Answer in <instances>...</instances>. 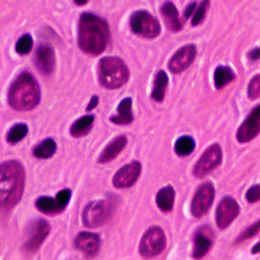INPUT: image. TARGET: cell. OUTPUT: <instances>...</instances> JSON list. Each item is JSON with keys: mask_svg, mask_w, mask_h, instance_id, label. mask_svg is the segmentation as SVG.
Segmentation results:
<instances>
[{"mask_svg": "<svg viewBox=\"0 0 260 260\" xmlns=\"http://www.w3.org/2000/svg\"><path fill=\"white\" fill-rule=\"evenodd\" d=\"M131 105L132 100L130 98H125L123 101H121L117 108V115L112 116L111 121L119 125H126L131 123L133 121Z\"/></svg>", "mask_w": 260, "mask_h": 260, "instance_id": "cell-20", "label": "cell"}, {"mask_svg": "<svg viewBox=\"0 0 260 260\" xmlns=\"http://www.w3.org/2000/svg\"><path fill=\"white\" fill-rule=\"evenodd\" d=\"M221 161V148L218 144L210 145L200 156L193 169L197 178H202L215 169Z\"/></svg>", "mask_w": 260, "mask_h": 260, "instance_id": "cell-8", "label": "cell"}, {"mask_svg": "<svg viewBox=\"0 0 260 260\" xmlns=\"http://www.w3.org/2000/svg\"><path fill=\"white\" fill-rule=\"evenodd\" d=\"M214 197V188L211 183H204L198 187L196 190L192 203H191V212L195 217H200L205 214Z\"/></svg>", "mask_w": 260, "mask_h": 260, "instance_id": "cell-10", "label": "cell"}, {"mask_svg": "<svg viewBox=\"0 0 260 260\" xmlns=\"http://www.w3.org/2000/svg\"><path fill=\"white\" fill-rule=\"evenodd\" d=\"M56 151V143L52 138H48L38 144L34 149V154L40 158H48Z\"/></svg>", "mask_w": 260, "mask_h": 260, "instance_id": "cell-26", "label": "cell"}, {"mask_svg": "<svg viewBox=\"0 0 260 260\" xmlns=\"http://www.w3.org/2000/svg\"><path fill=\"white\" fill-rule=\"evenodd\" d=\"M112 202L96 200L88 203L82 213L83 223L88 228H96L105 223L112 213Z\"/></svg>", "mask_w": 260, "mask_h": 260, "instance_id": "cell-5", "label": "cell"}, {"mask_svg": "<svg viewBox=\"0 0 260 260\" xmlns=\"http://www.w3.org/2000/svg\"><path fill=\"white\" fill-rule=\"evenodd\" d=\"M195 148V141L191 136H182L175 143V151L180 156L189 155Z\"/></svg>", "mask_w": 260, "mask_h": 260, "instance_id": "cell-25", "label": "cell"}, {"mask_svg": "<svg viewBox=\"0 0 260 260\" xmlns=\"http://www.w3.org/2000/svg\"><path fill=\"white\" fill-rule=\"evenodd\" d=\"M166 247V236L159 226L149 228L143 235L139 252L144 257H153L158 255Z\"/></svg>", "mask_w": 260, "mask_h": 260, "instance_id": "cell-7", "label": "cell"}, {"mask_svg": "<svg viewBox=\"0 0 260 260\" xmlns=\"http://www.w3.org/2000/svg\"><path fill=\"white\" fill-rule=\"evenodd\" d=\"M126 144H127V138L125 135L117 136L103 150V152L99 157V162L106 164L114 159L124 149Z\"/></svg>", "mask_w": 260, "mask_h": 260, "instance_id": "cell-18", "label": "cell"}, {"mask_svg": "<svg viewBox=\"0 0 260 260\" xmlns=\"http://www.w3.org/2000/svg\"><path fill=\"white\" fill-rule=\"evenodd\" d=\"M35 61L38 69L44 74H50L55 68L54 50L49 45H41L35 55Z\"/></svg>", "mask_w": 260, "mask_h": 260, "instance_id": "cell-16", "label": "cell"}, {"mask_svg": "<svg viewBox=\"0 0 260 260\" xmlns=\"http://www.w3.org/2000/svg\"><path fill=\"white\" fill-rule=\"evenodd\" d=\"M168 75L165 71L159 70L154 78V82H153V88L151 91V98L156 101V102H160L164 100L165 98V92H166V88L168 86Z\"/></svg>", "mask_w": 260, "mask_h": 260, "instance_id": "cell-22", "label": "cell"}, {"mask_svg": "<svg viewBox=\"0 0 260 260\" xmlns=\"http://www.w3.org/2000/svg\"><path fill=\"white\" fill-rule=\"evenodd\" d=\"M24 186V170L16 160L0 165V209L13 207L20 199Z\"/></svg>", "mask_w": 260, "mask_h": 260, "instance_id": "cell-2", "label": "cell"}, {"mask_svg": "<svg viewBox=\"0 0 260 260\" xmlns=\"http://www.w3.org/2000/svg\"><path fill=\"white\" fill-rule=\"evenodd\" d=\"M252 252H253V253H258V252H259V243H257V244L255 245V247L252 249Z\"/></svg>", "mask_w": 260, "mask_h": 260, "instance_id": "cell-39", "label": "cell"}, {"mask_svg": "<svg viewBox=\"0 0 260 260\" xmlns=\"http://www.w3.org/2000/svg\"><path fill=\"white\" fill-rule=\"evenodd\" d=\"M211 232L207 226L199 228L194 235V246L192 256L196 259L202 258L207 254L211 247Z\"/></svg>", "mask_w": 260, "mask_h": 260, "instance_id": "cell-17", "label": "cell"}, {"mask_svg": "<svg viewBox=\"0 0 260 260\" xmlns=\"http://www.w3.org/2000/svg\"><path fill=\"white\" fill-rule=\"evenodd\" d=\"M130 26L134 34L149 39L155 38L160 31V25L157 19L143 10L136 11L132 14Z\"/></svg>", "mask_w": 260, "mask_h": 260, "instance_id": "cell-6", "label": "cell"}, {"mask_svg": "<svg viewBox=\"0 0 260 260\" xmlns=\"http://www.w3.org/2000/svg\"><path fill=\"white\" fill-rule=\"evenodd\" d=\"M88 0H74V2L77 4V5H83L87 2Z\"/></svg>", "mask_w": 260, "mask_h": 260, "instance_id": "cell-38", "label": "cell"}, {"mask_svg": "<svg viewBox=\"0 0 260 260\" xmlns=\"http://www.w3.org/2000/svg\"><path fill=\"white\" fill-rule=\"evenodd\" d=\"M141 166L139 161H132L122 167L114 176L113 184L116 188H128L132 186L139 178Z\"/></svg>", "mask_w": 260, "mask_h": 260, "instance_id": "cell-13", "label": "cell"}, {"mask_svg": "<svg viewBox=\"0 0 260 260\" xmlns=\"http://www.w3.org/2000/svg\"><path fill=\"white\" fill-rule=\"evenodd\" d=\"M27 126L25 124H16L14 125L7 134V140L10 143H16L20 141L27 134Z\"/></svg>", "mask_w": 260, "mask_h": 260, "instance_id": "cell-28", "label": "cell"}, {"mask_svg": "<svg viewBox=\"0 0 260 260\" xmlns=\"http://www.w3.org/2000/svg\"><path fill=\"white\" fill-rule=\"evenodd\" d=\"M160 12L169 29L173 31H178L183 27V23L179 17L178 10L172 2H165L160 8Z\"/></svg>", "mask_w": 260, "mask_h": 260, "instance_id": "cell-19", "label": "cell"}, {"mask_svg": "<svg viewBox=\"0 0 260 260\" xmlns=\"http://www.w3.org/2000/svg\"><path fill=\"white\" fill-rule=\"evenodd\" d=\"M259 232V220H257L254 224L250 225L249 228H247L238 238V242H241V241H244V240H247L249 238H252L254 237L257 233Z\"/></svg>", "mask_w": 260, "mask_h": 260, "instance_id": "cell-33", "label": "cell"}, {"mask_svg": "<svg viewBox=\"0 0 260 260\" xmlns=\"http://www.w3.org/2000/svg\"><path fill=\"white\" fill-rule=\"evenodd\" d=\"M196 56L194 45H187L179 49L169 61V69L173 73H180L191 65Z\"/></svg>", "mask_w": 260, "mask_h": 260, "instance_id": "cell-14", "label": "cell"}, {"mask_svg": "<svg viewBox=\"0 0 260 260\" xmlns=\"http://www.w3.org/2000/svg\"><path fill=\"white\" fill-rule=\"evenodd\" d=\"M260 131V107L256 106L255 109L249 114L243 124L240 126L237 138L240 142H248L258 135Z\"/></svg>", "mask_w": 260, "mask_h": 260, "instance_id": "cell-12", "label": "cell"}, {"mask_svg": "<svg viewBox=\"0 0 260 260\" xmlns=\"http://www.w3.org/2000/svg\"><path fill=\"white\" fill-rule=\"evenodd\" d=\"M208 7H209V0H202L198 8L196 9V11L193 12L192 25H197L203 20Z\"/></svg>", "mask_w": 260, "mask_h": 260, "instance_id": "cell-30", "label": "cell"}, {"mask_svg": "<svg viewBox=\"0 0 260 260\" xmlns=\"http://www.w3.org/2000/svg\"><path fill=\"white\" fill-rule=\"evenodd\" d=\"M240 212V207L237 201L232 197L221 199L216 209V223L218 228L225 229L237 217Z\"/></svg>", "mask_w": 260, "mask_h": 260, "instance_id": "cell-11", "label": "cell"}, {"mask_svg": "<svg viewBox=\"0 0 260 260\" xmlns=\"http://www.w3.org/2000/svg\"><path fill=\"white\" fill-rule=\"evenodd\" d=\"M50 233V224L43 218L30 222L27 229V240L24 243V250L29 253L36 252Z\"/></svg>", "mask_w": 260, "mask_h": 260, "instance_id": "cell-9", "label": "cell"}, {"mask_svg": "<svg viewBox=\"0 0 260 260\" xmlns=\"http://www.w3.org/2000/svg\"><path fill=\"white\" fill-rule=\"evenodd\" d=\"M98 103H99V98H98L96 95H93V96L91 98V101L89 102L87 108H86V111H90V110H92L93 108H95V106H98Z\"/></svg>", "mask_w": 260, "mask_h": 260, "instance_id": "cell-36", "label": "cell"}, {"mask_svg": "<svg viewBox=\"0 0 260 260\" xmlns=\"http://www.w3.org/2000/svg\"><path fill=\"white\" fill-rule=\"evenodd\" d=\"M93 121L94 117L92 115H86L79 118L72 124L70 128L71 135L74 137H80L87 134L93 124Z\"/></svg>", "mask_w": 260, "mask_h": 260, "instance_id": "cell-23", "label": "cell"}, {"mask_svg": "<svg viewBox=\"0 0 260 260\" xmlns=\"http://www.w3.org/2000/svg\"><path fill=\"white\" fill-rule=\"evenodd\" d=\"M246 198L251 203L257 202L260 199V188H259V185H255V186L251 187L247 191V193H246Z\"/></svg>", "mask_w": 260, "mask_h": 260, "instance_id": "cell-34", "label": "cell"}, {"mask_svg": "<svg viewBox=\"0 0 260 260\" xmlns=\"http://www.w3.org/2000/svg\"><path fill=\"white\" fill-rule=\"evenodd\" d=\"M195 7H196V3H195V2L190 3V4L186 7V9H185V11H184V16H185V18H188L189 16H191V15L193 14V12L195 11Z\"/></svg>", "mask_w": 260, "mask_h": 260, "instance_id": "cell-35", "label": "cell"}, {"mask_svg": "<svg viewBox=\"0 0 260 260\" xmlns=\"http://www.w3.org/2000/svg\"><path fill=\"white\" fill-rule=\"evenodd\" d=\"M99 80L107 88H118L129 78V71L125 63L117 57H104L99 62Z\"/></svg>", "mask_w": 260, "mask_h": 260, "instance_id": "cell-4", "label": "cell"}, {"mask_svg": "<svg viewBox=\"0 0 260 260\" xmlns=\"http://www.w3.org/2000/svg\"><path fill=\"white\" fill-rule=\"evenodd\" d=\"M175 191L172 186L161 188L156 194V204L162 211H171L174 206Z\"/></svg>", "mask_w": 260, "mask_h": 260, "instance_id": "cell-21", "label": "cell"}, {"mask_svg": "<svg viewBox=\"0 0 260 260\" xmlns=\"http://www.w3.org/2000/svg\"><path fill=\"white\" fill-rule=\"evenodd\" d=\"M249 96L253 100L258 99L260 95V76L256 75L249 84Z\"/></svg>", "mask_w": 260, "mask_h": 260, "instance_id": "cell-32", "label": "cell"}, {"mask_svg": "<svg viewBox=\"0 0 260 260\" xmlns=\"http://www.w3.org/2000/svg\"><path fill=\"white\" fill-rule=\"evenodd\" d=\"M249 58L251 60H257L259 59V48H255L252 51L249 52Z\"/></svg>", "mask_w": 260, "mask_h": 260, "instance_id": "cell-37", "label": "cell"}, {"mask_svg": "<svg viewBox=\"0 0 260 260\" xmlns=\"http://www.w3.org/2000/svg\"><path fill=\"white\" fill-rule=\"evenodd\" d=\"M70 197H71V191L69 189H64L57 193L55 199L57 201L60 211H63L65 209V207L67 206V204L70 200Z\"/></svg>", "mask_w": 260, "mask_h": 260, "instance_id": "cell-31", "label": "cell"}, {"mask_svg": "<svg viewBox=\"0 0 260 260\" xmlns=\"http://www.w3.org/2000/svg\"><path fill=\"white\" fill-rule=\"evenodd\" d=\"M110 40L109 26L103 18L92 13L80 15L78 23V45L90 55L101 54Z\"/></svg>", "mask_w": 260, "mask_h": 260, "instance_id": "cell-1", "label": "cell"}, {"mask_svg": "<svg viewBox=\"0 0 260 260\" xmlns=\"http://www.w3.org/2000/svg\"><path fill=\"white\" fill-rule=\"evenodd\" d=\"M32 47V39L29 35H24L22 36L16 43V52L18 54H27Z\"/></svg>", "mask_w": 260, "mask_h": 260, "instance_id": "cell-29", "label": "cell"}, {"mask_svg": "<svg viewBox=\"0 0 260 260\" xmlns=\"http://www.w3.org/2000/svg\"><path fill=\"white\" fill-rule=\"evenodd\" d=\"M236 75L234 71L226 66H218L214 71V84L216 88H222L228 83H230L233 79H235Z\"/></svg>", "mask_w": 260, "mask_h": 260, "instance_id": "cell-24", "label": "cell"}, {"mask_svg": "<svg viewBox=\"0 0 260 260\" xmlns=\"http://www.w3.org/2000/svg\"><path fill=\"white\" fill-rule=\"evenodd\" d=\"M75 247L85 256L92 257L99 253L101 241L98 235L87 232H82L77 235L74 241Z\"/></svg>", "mask_w": 260, "mask_h": 260, "instance_id": "cell-15", "label": "cell"}, {"mask_svg": "<svg viewBox=\"0 0 260 260\" xmlns=\"http://www.w3.org/2000/svg\"><path fill=\"white\" fill-rule=\"evenodd\" d=\"M36 206L39 210H41L46 214H55V213L61 212L58 207L56 199H53L51 197H46V196L40 197L36 201Z\"/></svg>", "mask_w": 260, "mask_h": 260, "instance_id": "cell-27", "label": "cell"}, {"mask_svg": "<svg viewBox=\"0 0 260 260\" xmlns=\"http://www.w3.org/2000/svg\"><path fill=\"white\" fill-rule=\"evenodd\" d=\"M40 96L39 84L28 72L20 73L8 90V103L18 111L34 109L39 104Z\"/></svg>", "mask_w": 260, "mask_h": 260, "instance_id": "cell-3", "label": "cell"}]
</instances>
